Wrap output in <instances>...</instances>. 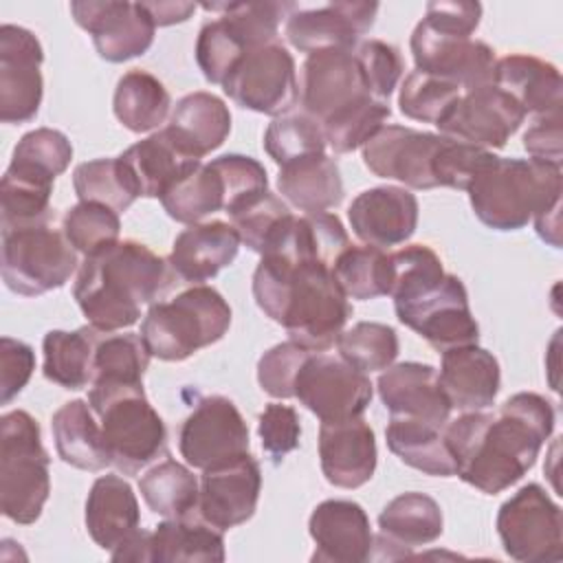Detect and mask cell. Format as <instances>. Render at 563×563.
Wrapping results in <instances>:
<instances>
[{
    "label": "cell",
    "mask_w": 563,
    "mask_h": 563,
    "mask_svg": "<svg viewBox=\"0 0 563 563\" xmlns=\"http://www.w3.org/2000/svg\"><path fill=\"white\" fill-rule=\"evenodd\" d=\"M552 431V402L534 391H519L497 413L464 411L442 433L457 466L455 475L486 495H497L534 466Z\"/></svg>",
    "instance_id": "1"
},
{
    "label": "cell",
    "mask_w": 563,
    "mask_h": 563,
    "mask_svg": "<svg viewBox=\"0 0 563 563\" xmlns=\"http://www.w3.org/2000/svg\"><path fill=\"white\" fill-rule=\"evenodd\" d=\"M253 297L266 317L284 325L290 341L310 352L332 347L352 317V306L325 264L264 255L253 273Z\"/></svg>",
    "instance_id": "2"
},
{
    "label": "cell",
    "mask_w": 563,
    "mask_h": 563,
    "mask_svg": "<svg viewBox=\"0 0 563 563\" xmlns=\"http://www.w3.org/2000/svg\"><path fill=\"white\" fill-rule=\"evenodd\" d=\"M174 271L167 260L136 240L84 257L75 279V301L88 323L101 332L130 328L141 317V306L156 303L172 286Z\"/></svg>",
    "instance_id": "3"
},
{
    "label": "cell",
    "mask_w": 563,
    "mask_h": 563,
    "mask_svg": "<svg viewBox=\"0 0 563 563\" xmlns=\"http://www.w3.org/2000/svg\"><path fill=\"white\" fill-rule=\"evenodd\" d=\"M466 191L479 222L495 231H517L561 205L563 174L556 163L495 156Z\"/></svg>",
    "instance_id": "4"
},
{
    "label": "cell",
    "mask_w": 563,
    "mask_h": 563,
    "mask_svg": "<svg viewBox=\"0 0 563 563\" xmlns=\"http://www.w3.org/2000/svg\"><path fill=\"white\" fill-rule=\"evenodd\" d=\"M88 405L99 418L112 466L134 475L167 449L163 418L150 405L143 383H92Z\"/></svg>",
    "instance_id": "5"
},
{
    "label": "cell",
    "mask_w": 563,
    "mask_h": 563,
    "mask_svg": "<svg viewBox=\"0 0 563 563\" xmlns=\"http://www.w3.org/2000/svg\"><path fill=\"white\" fill-rule=\"evenodd\" d=\"M231 325V306L211 286L196 284L169 301L147 308L141 336L152 356L185 361L198 350L218 343Z\"/></svg>",
    "instance_id": "6"
},
{
    "label": "cell",
    "mask_w": 563,
    "mask_h": 563,
    "mask_svg": "<svg viewBox=\"0 0 563 563\" xmlns=\"http://www.w3.org/2000/svg\"><path fill=\"white\" fill-rule=\"evenodd\" d=\"M51 457L37 420L13 409L0 418V508L20 526L35 523L51 493Z\"/></svg>",
    "instance_id": "7"
},
{
    "label": "cell",
    "mask_w": 563,
    "mask_h": 563,
    "mask_svg": "<svg viewBox=\"0 0 563 563\" xmlns=\"http://www.w3.org/2000/svg\"><path fill=\"white\" fill-rule=\"evenodd\" d=\"M77 268V251L51 222L2 229V279L22 297L62 288Z\"/></svg>",
    "instance_id": "8"
},
{
    "label": "cell",
    "mask_w": 563,
    "mask_h": 563,
    "mask_svg": "<svg viewBox=\"0 0 563 563\" xmlns=\"http://www.w3.org/2000/svg\"><path fill=\"white\" fill-rule=\"evenodd\" d=\"M504 552L523 563H552L563 556V515L539 484L521 486L497 512Z\"/></svg>",
    "instance_id": "9"
},
{
    "label": "cell",
    "mask_w": 563,
    "mask_h": 563,
    "mask_svg": "<svg viewBox=\"0 0 563 563\" xmlns=\"http://www.w3.org/2000/svg\"><path fill=\"white\" fill-rule=\"evenodd\" d=\"M222 90L240 108L279 117L299 103V81L295 59L277 40L249 51L231 75L224 79Z\"/></svg>",
    "instance_id": "10"
},
{
    "label": "cell",
    "mask_w": 563,
    "mask_h": 563,
    "mask_svg": "<svg viewBox=\"0 0 563 563\" xmlns=\"http://www.w3.org/2000/svg\"><path fill=\"white\" fill-rule=\"evenodd\" d=\"M372 394L367 374L334 354L312 352L295 378V398L321 422L363 416Z\"/></svg>",
    "instance_id": "11"
},
{
    "label": "cell",
    "mask_w": 563,
    "mask_h": 563,
    "mask_svg": "<svg viewBox=\"0 0 563 563\" xmlns=\"http://www.w3.org/2000/svg\"><path fill=\"white\" fill-rule=\"evenodd\" d=\"M394 310L402 325L411 328L438 352L477 343L479 339V325L457 275L444 273L433 288L409 301L394 303Z\"/></svg>",
    "instance_id": "12"
},
{
    "label": "cell",
    "mask_w": 563,
    "mask_h": 563,
    "mask_svg": "<svg viewBox=\"0 0 563 563\" xmlns=\"http://www.w3.org/2000/svg\"><path fill=\"white\" fill-rule=\"evenodd\" d=\"M249 427L227 396H202L185 418L178 433V449L194 468H211L249 453Z\"/></svg>",
    "instance_id": "13"
},
{
    "label": "cell",
    "mask_w": 563,
    "mask_h": 563,
    "mask_svg": "<svg viewBox=\"0 0 563 563\" xmlns=\"http://www.w3.org/2000/svg\"><path fill=\"white\" fill-rule=\"evenodd\" d=\"M70 13L77 26L90 37L101 59L119 64L143 55L152 42L156 24L143 2L128 0H75Z\"/></svg>",
    "instance_id": "14"
},
{
    "label": "cell",
    "mask_w": 563,
    "mask_h": 563,
    "mask_svg": "<svg viewBox=\"0 0 563 563\" xmlns=\"http://www.w3.org/2000/svg\"><path fill=\"white\" fill-rule=\"evenodd\" d=\"M416 70L455 84L462 92L493 84L495 51L473 37L453 35L420 20L409 40Z\"/></svg>",
    "instance_id": "15"
},
{
    "label": "cell",
    "mask_w": 563,
    "mask_h": 563,
    "mask_svg": "<svg viewBox=\"0 0 563 563\" xmlns=\"http://www.w3.org/2000/svg\"><path fill=\"white\" fill-rule=\"evenodd\" d=\"M526 112L495 84L464 90L435 123L440 134L484 150L504 147L519 130Z\"/></svg>",
    "instance_id": "16"
},
{
    "label": "cell",
    "mask_w": 563,
    "mask_h": 563,
    "mask_svg": "<svg viewBox=\"0 0 563 563\" xmlns=\"http://www.w3.org/2000/svg\"><path fill=\"white\" fill-rule=\"evenodd\" d=\"M44 51L40 40L24 26H0V121L26 123L35 119L44 81L40 66Z\"/></svg>",
    "instance_id": "17"
},
{
    "label": "cell",
    "mask_w": 563,
    "mask_h": 563,
    "mask_svg": "<svg viewBox=\"0 0 563 563\" xmlns=\"http://www.w3.org/2000/svg\"><path fill=\"white\" fill-rule=\"evenodd\" d=\"M442 141V134L385 123L361 147L363 163L378 178L400 180L409 189H433V158Z\"/></svg>",
    "instance_id": "18"
},
{
    "label": "cell",
    "mask_w": 563,
    "mask_h": 563,
    "mask_svg": "<svg viewBox=\"0 0 563 563\" xmlns=\"http://www.w3.org/2000/svg\"><path fill=\"white\" fill-rule=\"evenodd\" d=\"M260 490V464L251 453H244L202 471L196 510L207 523L224 532L255 515Z\"/></svg>",
    "instance_id": "19"
},
{
    "label": "cell",
    "mask_w": 563,
    "mask_h": 563,
    "mask_svg": "<svg viewBox=\"0 0 563 563\" xmlns=\"http://www.w3.org/2000/svg\"><path fill=\"white\" fill-rule=\"evenodd\" d=\"M367 95L354 48L317 51L301 64L299 103L303 112L312 114L321 123L330 114Z\"/></svg>",
    "instance_id": "20"
},
{
    "label": "cell",
    "mask_w": 563,
    "mask_h": 563,
    "mask_svg": "<svg viewBox=\"0 0 563 563\" xmlns=\"http://www.w3.org/2000/svg\"><path fill=\"white\" fill-rule=\"evenodd\" d=\"M378 13V2H330L319 9H295L284 26L286 40L301 53L354 48Z\"/></svg>",
    "instance_id": "21"
},
{
    "label": "cell",
    "mask_w": 563,
    "mask_h": 563,
    "mask_svg": "<svg viewBox=\"0 0 563 563\" xmlns=\"http://www.w3.org/2000/svg\"><path fill=\"white\" fill-rule=\"evenodd\" d=\"M418 198L396 185H380L361 191L350 209L347 220L354 235L369 246H396L407 242L418 227Z\"/></svg>",
    "instance_id": "22"
},
{
    "label": "cell",
    "mask_w": 563,
    "mask_h": 563,
    "mask_svg": "<svg viewBox=\"0 0 563 563\" xmlns=\"http://www.w3.org/2000/svg\"><path fill=\"white\" fill-rule=\"evenodd\" d=\"M308 532L314 541L312 561L363 563L372 556L374 534L369 517L352 499H325L317 504L308 519Z\"/></svg>",
    "instance_id": "23"
},
{
    "label": "cell",
    "mask_w": 563,
    "mask_h": 563,
    "mask_svg": "<svg viewBox=\"0 0 563 563\" xmlns=\"http://www.w3.org/2000/svg\"><path fill=\"white\" fill-rule=\"evenodd\" d=\"M378 396L391 416L416 418L444 429L451 405L440 387L438 369L429 363L405 361L389 365L376 380Z\"/></svg>",
    "instance_id": "24"
},
{
    "label": "cell",
    "mask_w": 563,
    "mask_h": 563,
    "mask_svg": "<svg viewBox=\"0 0 563 563\" xmlns=\"http://www.w3.org/2000/svg\"><path fill=\"white\" fill-rule=\"evenodd\" d=\"M376 438L372 427L361 418L321 422L319 462L325 479L336 488H358L376 471Z\"/></svg>",
    "instance_id": "25"
},
{
    "label": "cell",
    "mask_w": 563,
    "mask_h": 563,
    "mask_svg": "<svg viewBox=\"0 0 563 563\" xmlns=\"http://www.w3.org/2000/svg\"><path fill=\"white\" fill-rule=\"evenodd\" d=\"M117 161L136 198H161L172 185L202 163L189 156L165 128L130 145Z\"/></svg>",
    "instance_id": "26"
},
{
    "label": "cell",
    "mask_w": 563,
    "mask_h": 563,
    "mask_svg": "<svg viewBox=\"0 0 563 563\" xmlns=\"http://www.w3.org/2000/svg\"><path fill=\"white\" fill-rule=\"evenodd\" d=\"M438 378L451 409L482 411L495 402L501 372L493 352L468 343L442 352Z\"/></svg>",
    "instance_id": "27"
},
{
    "label": "cell",
    "mask_w": 563,
    "mask_h": 563,
    "mask_svg": "<svg viewBox=\"0 0 563 563\" xmlns=\"http://www.w3.org/2000/svg\"><path fill=\"white\" fill-rule=\"evenodd\" d=\"M240 244L233 224L222 220L198 222L176 235L167 262L176 279L196 286L227 268L238 257Z\"/></svg>",
    "instance_id": "28"
},
{
    "label": "cell",
    "mask_w": 563,
    "mask_h": 563,
    "mask_svg": "<svg viewBox=\"0 0 563 563\" xmlns=\"http://www.w3.org/2000/svg\"><path fill=\"white\" fill-rule=\"evenodd\" d=\"M493 84L515 99L526 114H550L561 110L563 81L554 64L534 55H506L495 62Z\"/></svg>",
    "instance_id": "29"
},
{
    "label": "cell",
    "mask_w": 563,
    "mask_h": 563,
    "mask_svg": "<svg viewBox=\"0 0 563 563\" xmlns=\"http://www.w3.org/2000/svg\"><path fill=\"white\" fill-rule=\"evenodd\" d=\"M139 523L141 510L130 482L121 475L97 477L86 499V530L90 539L112 552L139 530Z\"/></svg>",
    "instance_id": "30"
},
{
    "label": "cell",
    "mask_w": 563,
    "mask_h": 563,
    "mask_svg": "<svg viewBox=\"0 0 563 563\" xmlns=\"http://www.w3.org/2000/svg\"><path fill=\"white\" fill-rule=\"evenodd\" d=\"M165 130L189 156L200 161L227 141L231 132V112L213 92L196 90L174 106Z\"/></svg>",
    "instance_id": "31"
},
{
    "label": "cell",
    "mask_w": 563,
    "mask_h": 563,
    "mask_svg": "<svg viewBox=\"0 0 563 563\" xmlns=\"http://www.w3.org/2000/svg\"><path fill=\"white\" fill-rule=\"evenodd\" d=\"M277 189L288 205L303 213H323L343 200L341 169L328 154H312L282 165Z\"/></svg>",
    "instance_id": "32"
},
{
    "label": "cell",
    "mask_w": 563,
    "mask_h": 563,
    "mask_svg": "<svg viewBox=\"0 0 563 563\" xmlns=\"http://www.w3.org/2000/svg\"><path fill=\"white\" fill-rule=\"evenodd\" d=\"M51 431L57 455L66 464L90 473L112 466L101 424H97L88 400L75 398L64 402L51 418Z\"/></svg>",
    "instance_id": "33"
},
{
    "label": "cell",
    "mask_w": 563,
    "mask_h": 563,
    "mask_svg": "<svg viewBox=\"0 0 563 563\" xmlns=\"http://www.w3.org/2000/svg\"><path fill=\"white\" fill-rule=\"evenodd\" d=\"M150 561L183 563H222V530L198 517L165 519L150 530Z\"/></svg>",
    "instance_id": "34"
},
{
    "label": "cell",
    "mask_w": 563,
    "mask_h": 563,
    "mask_svg": "<svg viewBox=\"0 0 563 563\" xmlns=\"http://www.w3.org/2000/svg\"><path fill=\"white\" fill-rule=\"evenodd\" d=\"M389 451L407 466L433 477H453L457 473L453 453L442 429L405 416H391L385 429Z\"/></svg>",
    "instance_id": "35"
},
{
    "label": "cell",
    "mask_w": 563,
    "mask_h": 563,
    "mask_svg": "<svg viewBox=\"0 0 563 563\" xmlns=\"http://www.w3.org/2000/svg\"><path fill=\"white\" fill-rule=\"evenodd\" d=\"M99 336L101 330L90 323L73 332L48 330L42 341L44 376L64 389H84L90 385Z\"/></svg>",
    "instance_id": "36"
},
{
    "label": "cell",
    "mask_w": 563,
    "mask_h": 563,
    "mask_svg": "<svg viewBox=\"0 0 563 563\" xmlns=\"http://www.w3.org/2000/svg\"><path fill=\"white\" fill-rule=\"evenodd\" d=\"M378 528L389 545L420 548L440 539L444 528L442 508L433 497L409 490L380 510Z\"/></svg>",
    "instance_id": "37"
},
{
    "label": "cell",
    "mask_w": 563,
    "mask_h": 563,
    "mask_svg": "<svg viewBox=\"0 0 563 563\" xmlns=\"http://www.w3.org/2000/svg\"><path fill=\"white\" fill-rule=\"evenodd\" d=\"M169 106L167 88L152 73L134 68L119 77L112 110L125 130L134 134L156 130L167 119Z\"/></svg>",
    "instance_id": "38"
},
{
    "label": "cell",
    "mask_w": 563,
    "mask_h": 563,
    "mask_svg": "<svg viewBox=\"0 0 563 563\" xmlns=\"http://www.w3.org/2000/svg\"><path fill=\"white\" fill-rule=\"evenodd\" d=\"M53 180V176L31 165L11 161L0 183L2 229L46 222L51 213Z\"/></svg>",
    "instance_id": "39"
},
{
    "label": "cell",
    "mask_w": 563,
    "mask_h": 563,
    "mask_svg": "<svg viewBox=\"0 0 563 563\" xmlns=\"http://www.w3.org/2000/svg\"><path fill=\"white\" fill-rule=\"evenodd\" d=\"M139 490L152 512L178 519L194 515L198 508L200 482L185 464L167 457L141 475Z\"/></svg>",
    "instance_id": "40"
},
{
    "label": "cell",
    "mask_w": 563,
    "mask_h": 563,
    "mask_svg": "<svg viewBox=\"0 0 563 563\" xmlns=\"http://www.w3.org/2000/svg\"><path fill=\"white\" fill-rule=\"evenodd\" d=\"M158 200L172 220L198 224L207 216L224 209V183L211 163H200Z\"/></svg>",
    "instance_id": "41"
},
{
    "label": "cell",
    "mask_w": 563,
    "mask_h": 563,
    "mask_svg": "<svg viewBox=\"0 0 563 563\" xmlns=\"http://www.w3.org/2000/svg\"><path fill=\"white\" fill-rule=\"evenodd\" d=\"M332 273L347 299H376L389 295L391 264L389 253L378 246L350 244L332 266Z\"/></svg>",
    "instance_id": "42"
},
{
    "label": "cell",
    "mask_w": 563,
    "mask_h": 563,
    "mask_svg": "<svg viewBox=\"0 0 563 563\" xmlns=\"http://www.w3.org/2000/svg\"><path fill=\"white\" fill-rule=\"evenodd\" d=\"M325 134L319 119L303 110H290L275 117L264 132L266 154L282 167L297 158L325 154Z\"/></svg>",
    "instance_id": "43"
},
{
    "label": "cell",
    "mask_w": 563,
    "mask_h": 563,
    "mask_svg": "<svg viewBox=\"0 0 563 563\" xmlns=\"http://www.w3.org/2000/svg\"><path fill=\"white\" fill-rule=\"evenodd\" d=\"M205 11L220 13V18L231 26V31L242 40V44L253 51L257 46L271 44L277 37L282 20L297 9L295 2H211L202 4Z\"/></svg>",
    "instance_id": "44"
},
{
    "label": "cell",
    "mask_w": 563,
    "mask_h": 563,
    "mask_svg": "<svg viewBox=\"0 0 563 563\" xmlns=\"http://www.w3.org/2000/svg\"><path fill=\"white\" fill-rule=\"evenodd\" d=\"M150 356L152 354L141 334L101 332L95 350L92 383H143Z\"/></svg>",
    "instance_id": "45"
},
{
    "label": "cell",
    "mask_w": 563,
    "mask_h": 563,
    "mask_svg": "<svg viewBox=\"0 0 563 563\" xmlns=\"http://www.w3.org/2000/svg\"><path fill=\"white\" fill-rule=\"evenodd\" d=\"M391 108L387 101L363 97L343 110L330 114L321 125L325 143L334 154H347L363 147L389 119Z\"/></svg>",
    "instance_id": "46"
},
{
    "label": "cell",
    "mask_w": 563,
    "mask_h": 563,
    "mask_svg": "<svg viewBox=\"0 0 563 563\" xmlns=\"http://www.w3.org/2000/svg\"><path fill=\"white\" fill-rule=\"evenodd\" d=\"M398 347L396 330L378 321H358L336 339L339 356L365 374L394 365Z\"/></svg>",
    "instance_id": "47"
},
{
    "label": "cell",
    "mask_w": 563,
    "mask_h": 563,
    "mask_svg": "<svg viewBox=\"0 0 563 563\" xmlns=\"http://www.w3.org/2000/svg\"><path fill=\"white\" fill-rule=\"evenodd\" d=\"M62 231L77 253L90 257L119 242L121 220L114 209L101 202L79 200L64 213Z\"/></svg>",
    "instance_id": "48"
},
{
    "label": "cell",
    "mask_w": 563,
    "mask_h": 563,
    "mask_svg": "<svg viewBox=\"0 0 563 563\" xmlns=\"http://www.w3.org/2000/svg\"><path fill=\"white\" fill-rule=\"evenodd\" d=\"M73 187L79 200L101 202L117 213L125 211L136 200V194L123 176L117 158H95L79 163L73 172Z\"/></svg>",
    "instance_id": "49"
},
{
    "label": "cell",
    "mask_w": 563,
    "mask_h": 563,
    "mask_svg": "<svg viewBox=\"0 0 563 563\" xmlns=\"http://www.w3.org/2000/svg\"><path fill=\"white\" fill-rule=\"evenodd\" d=\"M391 264V286L389 297L394 303L409 301L429 288H433L442 277V260L427 244H409L396 253H389Z\"/></svg>",
    "instance_id": "50"
},
{
    "label": "cell",
    "mask_w": 563,
    "mask_h": 563,
    "mask_svg": "<svg viewBox=\"0 0 563 563\" xmlns=\"http://www.w3.org/2000/svg\"><path fill=\"white\" fill-rule=\"evenodd\" d=\"M460 95L462 90L455 84L422 70H411L400 86L398 108L407 119L435 125Z\"/></svg>",
    "instance_id": "51"
},
{
    "label": "cell",
    "mask_w": 563,
    "mask_h": 563,
    "mask_svg": "<svg viewBox=\"0 0 563 563\" xmlns=\"http://www.w3.org/2000/svg\"><path fill=\"white\" fill-rule=\"evenodd\" d=\"M290 216L292 211L279 196H275L273 191H264L229 218L240 235V242L246 244L253 253L262 255L284 229Z\"/></svg>",
    "instance_id": "52"
},
{
    "label": "cell",
    "mask_w": 563,
    "mask_h": 563,
    "mask_svg": "<svg viewBox=\"0 0 563 563\" xmlns=\"http://www.w3.org/2000/svg\"><path fill=\"white\" fill-rule=\"evenodd\" d=\"M246 53L249 48L220 15L216 20L205 22L198 31L196 62L209 84L222 86Z\"/></svg>",
    "instance_id": "53"
},
{
    "label": "cell",
    "mask_w": 563,
    "mask_h": 563,
    "mask_svg": "<svg viewBox=\"0 0 563 563\" xmlns=\"http://www.w3.org/2000/svg\"><path fill=\"white\" fill-rule=\"evenodd\" d=\"M495 156L497 154H493L490 150L444 136L433 158V178L438 187L466 191L471 183L495 161Z\"/></svg>",
    "instance_id": "54"
},
{
    "label": "cell",
    "mask_w": 563,
    "mask_h": 563,
    "mask_svg": "<svg viewBox=\"0 0 563 563\" xmlns=\"http://www.w3.org/2000/svg\"><path fill=\"white\" fill-rule=\"evenodd\" d=\"M224 183V211L231 216L268 191V176L260 161L244 154H222L211 161Z\"/></svg>",
    "instance_id": "55"
},
{
    "label": "cell",
    "mask_w": 563,
    "mask_h": 563,
    "mask_svg": "<svg viewBox=\"0 0 563 563\" xmlns=\"http://www.w3.org/2000/svg\"><path fill=\"white\" fill-rule=\"evenodd\" d=\"M354 55L363 73L367 92L374 99L389 103V97L402 75L400 51L394 44L369 37L354 46Z\"/></svg>",
    "instance_id": "56"
},
{
    "label": "cell",
    "mask_w": 563,
    "mask_h": 563,
    "mask_svg": "<svg viewBox=\"0 0 563 563\" xmlns=\"http://www.w3.org/2000/svg\"><path fill=\"white\" fill-rule=\"evenodd\" d=\"M73 158V145L64 132L53 128H35L26 132L13 147L11 161L31 165L53 178L64 174Z\"/></svg>",
    "instance_id": "57"
},
{
    "label": "cell",
    "mask_w": 563,
    "mask_h": 563,
    "mask_svg": "<svg viewBox=\"0 0 563 563\" xmlns=\"http://www.w3.org/2000/svg\"><path fill=\"white\" fill-rule=\"evenodd\" d=\"M312 352L295 341H284L266 350L257 361V383L273 398H292L295 378Z\"/></svg>",
    "instance_id": "58"
},
{
    "label": "cell",
    "mask_w": 563,
    "mask_h": 563,
    "mask_svg": "<svg viewBox=\"0 0 563 563\" xmlns=\"http://www.w3.org/2000/svg\"><path fill=\"white\" fill-rule=\"evenodd\" d=\"M257 435L262 440V449L273 457V462L284 460L299 446L301 424L297 411L290 405L268 402L257 418Z\"/></svg>",
    "instance_id": "59"
},
{
    "label": "cell",
    "mask_w": 563,
    "mask_h": 563,
    "mask_svg": "<svg viewBox=\"0 0 563 563\" xmlns=\"http://www.w3.org/2000/svg\"><path fill=\"white\" fill-rule=\"evenodd\" d=\"M35 369L33 347L20 339H0V402L9 405L31 380Z\"/></svg>",
    "instance_id": "60"
},
{
    "label": "cell",
    "mask_w": 563,
    "mask_h": 563,
    "mask_svg": "<svg viewBox=\"0 0 563 563\" xmlns=\"http://www.w3.org/2000/svg\"><path fill=\"white\" fill-rule=\"evenodd\" d=\"M482 4L466 0H433L427 2L424 22L438 31L471 37L479 26Z\"/></svg>",
    "instance_id": "61"
},
{
    "label": "cell",
    "mask_w": 563,
    "mask_h": 563,
    "mask_svg": "<svg viewBox=\"0 0 563 563\" xmlns=\"http://www.w3.org/2000/svg\"><path fill=\"white\" fill-rule=\"evenodd\" d=\"M523 150L530 158L561 165V110L534 117V123L523 134Z\"/></svg>",
    "instance_id": "62"
},
{
    "label": "cell",
    "mask_w": 563,
    "mask_h": 563,
    "mask_svg": "<svg viewBox=\"0 0 563 563\" xmlns=\"http://www.w3.org/2000/svg\"><path fill=\"white\" fill-rule=\"evenodd\" d=\"M143 4H145L147 13L152 15L156 26H169V24L187 22L194 15V11H196L194 2L167 0V2H143Z\"/></svg>",
    "instance_id": "63"
},
{
    "label": "cell",
    "mask_w": 563,
    "mask_h": 563,
    "mask_svg": "<svg viewBox=\"0 0 563 563\" xmlns=\"http://www.w3.org/2000/svg\"><path fill=\"white\" fill-rule=\"evenodd\" d=\"M559 209H561V205L534 218L537 235H539L543 242H548L550 246H554V249H561V222H559V220H561V213H559Z\"/></svg>",
    "instance_id": "64"
}]
</instances>
